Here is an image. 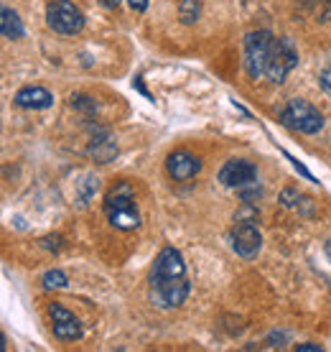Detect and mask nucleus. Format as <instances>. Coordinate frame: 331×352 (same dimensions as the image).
<instances>
[{
	"mask_svg": "<svg viewBox=\"0 0 331 352\" xmlns=\"http://www.w3.org/2000/svg\"><path fill=\"white\" fill-rule=\"evenodd\" d=\"M189 291H192V283H189V271H186L183 256L176 248H163L150 268V304L158 309H176L186 301Z\"/></svg>",
	"mask_w": 331,
	"mask_h": 352,
	"instance_id": "obj_1",
	"label": "nucleus"
},
{
	"mask_svg": "<svg viewBox=\"0 0 331 352\" xmlns=\"http://www.w3.org/2000/svg\"><path fill=\"white\" fill-rule=\"evenodd\" d=\"M105 214L110 225L117 230H138L140 228V212L135 204V192L130 184H117L105 199Z\"/></svg>",
	"mask_w": 331,
	"mask_h": 352,
	"instance_id": "obj_2",
	"label": "nucleus"
},
{
	"mask_svg": "<svg viewBox=\"0 0 331 352\" xmlns=\"http://www.w3.org/2000/svg\"><path fill=\"white\" fill-rule=\"evenodd\" d=\"M280 123L286 125V128H290V131L304 133V135H316L323 128V115L308 100L293 97L280 110Z\"/></svg>",
	"mask_w": 331,
	"mask_h": 352,
	"instance_id": "obj_3",
	"label": "nucleus"
},
{
	"mask_svg": "<svg viewBox=\"0 0 331 352\" xmlns=\"http://www.w3.org/2000/svg\"><path fill=\"white\" fill-rule=\"evenodd\" d=\"M275 36L271 31H253L244 36L242 46V64L250 80H265V69H268V56H271V46Z\"/></svg>",
	"mask_w": 331,
	"mask_h": 352,
	"instance_id": "obj_4",
	"label": "nucleus"
},
{
	"mask_svg": "<svg viewBox=\"0 0 331 352\" xmlns=\"http://www.w3.org/2000/svg\"><path fill=\"white\" fill-rule=\"evenodd\" d=\"M298 67V49L288 36H275L271 46V56H268V69H265V80L273 85H283L286 77Z\"/></svg>",
	"mask_w": 331,
	"mask_h": 352,
	"instance_id": "obj_5",
	"label": "nucleus"
},
{
	"mask_svg": "<svg viewBox=\"0 0 331 352\" xmlns=\"http://www.w3.org/2000/svg\"><path fill=\"white\" fill-rule=\"evenodd\" d=\"M46 23L61 36H74L84 28V13L71 0H52L46 6Z\"/></svg>",
	"mask_w": 331,
	"mask_h": 352,
	"instance_id": "obj_6",
	"label": "nucleus"
},
{
	"mask_svg": "<svg viewBox=\"0 0 331 352\" xmlns=\"http://www.w3.org/2000/svg\"><path fill=\"white\" fill-rule=\"evenodd\" d=\"M255 222L258 220H235V228L229 232L232 250H235L240 258H244V261L258 258V253H260V248H262V235Z\"/></svg>",
	"mask_w": 331,
	"mask_h": 352,
	"instance_id": "obj_7",
	"label": "nucleus"
},
{
	"mask_svg": "<svg viewBox=\"0 0 331 352\" xmlns=\"http://www.w3.org/2000/svg\"><path fill=\"white\" fill-rule=\"evenodd\" d=\"M258 179V168L244 159H229L225 166L219 168V182L229 189H242L250 186Z\"/></svg>",
	"mask_w": 331,
	"mask_h": 352,
	"instance_id": "obj_8",
	"label": "nucleus"
},
{
	"mask_svg": "<svg viewBox=\"0 0 331 352\" xmlns=\"http://www.w3.org/2000/svg\"><path fill=\"white\" fill-rule=\"evenodd\" d=\"M166 171L176 182H189L201 171L199 156H194L189 151H174L168 159H166Z\"/></svg>",
	"mask_w": 331,
	"mask_h": 352,
	"instance_id": "obj_9",
	"label": "nucleus"
},
{
	"mask_svg": "<svg viewBox=\"0 0 331 352\" xmlns=\"http://www.w3.org/2000/svg\"><path fill=\"white\" fill-rule=\"evenodd\" d=\"M49 314H52V322H54V335L59 337V340H79L82 337V324H79V319L71 314L69 309H64L61 304H52L49 307Z\"/></svg>",
	"mask_w": 331,
	"mask_h": 352,
	"instance_id": "obj_10",
	"label": "nucleus"
},
{
	"mask_svg": "<svg viewBox=\"0 0 331 352\" xmlns=\"http://www.w3.org/2000/svg\"><path fill=\"white\" fill-rule=\"evenodd\" d=\"M89 156L97 161V164H110V161L117 156V143L107 131L102 128H95L92 133V141H89Z\"/></svg>",
	"mask_w": 331,
	"mask_h": 352,
	"instance_id": "obj_11",
	"label": "nucleus"
},
{
	"mask_svg": "<svg viewBox=\"0 0 331 352\" xmlns=\"http://www.w3.org/2000/svg\"><path fill=\"white\" fill-rule=\"evenodd\" d=\"M16 105L26 110H46L54 105V95L44 87H23L16 92Z\"/></svg>",
	"mask_w": 331,
	"mask_h": 352,
	"instance_id": "obj_12",
	"label": "nucleus"
},
{
	"mask_svg": "<svg viewBox=\"0 0 331 352\" xmlns=\"http://www.w3.org/2000/svg\"><path fill=\"white\" fill-rule=\"evenodd\" d=\"M0 31H3V36H5V38H10V41H16V38H23V34H26V28H23V21H21L16 10L8 8V6L0 10Z\"/></svg>",
	"mask_w": 331,
	"mask_h": 352,
	"instance_id": "obj_13",
	"label": "nucleus"
},
{
	"mask_svg": "<svg viewBox=\"0 0 331 352\" xmlns=\"http://www.w3.org/2000/svg\"><path fill=\"white\" fill-rule=\"evenodd\" d=\"M201 16V0H181L179 3V18H181V23L186 26H192L196 23Z\"/></svg>",
	"mask_w": 331,
	"mask_h": 352,
	"instance_id": "obj_14",
	"label": "nucleus"
},
{
	"mask_svg": "<svg viewBox=\"0 0 331 352\" xmlns=\"http://www.w3.org/2000/svg\"><path fill=\"white\" fill-rule=\"evenodd\" d=\"M97 189H100V179H97V176H84V179L77 184V192H79V199H82V204H87Z\"/></svg>",
	"mask_w": 331,
	"mask_h": 352,
	"instance_id": "obj_15",
	"label": "nucleus"
},
{
	"mask_svg": "<svg viewBox=\"0 0 331 352\" xmlns=\"http://www.w3.org/2000/svg\"><path fill=\"white\" fill-rule=\"evenodd\" d=\"M41 283H44V289H64V286L69 283V278H67V273H64V271H59V268H52V271L44 273Z\"/></svg>",
	"mask_w": 331,
	"mask_h": 352,
	"instance_id": "obj_16",
	"label": "nucleus"
},
{
	"mask_svg": "<svg viewBox=\"0 0 331 352\" xmlns=\"http://www.w3.org/2000/svg\"><path fill=\"white\" fill-rule=\"evenodd\" d=\"M71 107H77V110H82V113H95L97 105L92 97H84V95H77L71 97Z\"/></svg>",
	"mask_w": 331,
	"mask_h": 352,
	"instance_id": "obj_17",
	"label": "nucleus"
},
{
	"mask_svg": "<svg viewBox=\"0 0 331 352\" xmlns=\"http://www.w3.org/2000/svg\"><path fill=\"white\" fill-rule=\"evenodd\" d=\"M319 82H321V89H323V92H326V95L331 97V62L321 69V74H319Z\"/></svg>",
	"mask_w": 331,
	"mask_h": 352,
	"instance_id": "obj_18",
	"label": "nucleus"
},
{
	"mask_svg": "<svg viewBox=\"0 0 331 352\" xmlns=\"http://www.w3.org/2000/svg\"><path fill=\"white\" fill-rule=\"evenodd\" d=\"M128 6H130L135 13H146V10H148V0H128Z\"/></svg>",
	"mask_w": 331,
	"mask_h": 352,
	"instance_id": "obj_19",
	"label": "nucleus"
},
{
	"mask_svg": "<svg viewBox=\"0 0 331 352\" xmlns=\"http://www.w3.org/2000/svg\"><path fill=\"white\" fill-rule=\"evenodd\" d=\"M296 352H321V344H314V342L296 344Z\"/></svg>",
	"mask_w": 331,
	"mask_h": 352,
	"instance_id": "obj_20",
	"label": "nucleus"
},
{
	"mask_svg": "<svg viewBox=\"0 0 331 352\" xmlns=\"http://www.w3.org/2000/svg\"><path fill=\"white\" fill-rule=\"evenodd\" d=\"M133 87L138 89L140 95H146V97H148V100H150V92H148V89H146V85H143V80H140V77H135V80H133Z\"/></svg>",
	"mask_w": 331,
	"mask_h": 352,
	"instance_id": "obj_21",
	"label": "nucleus"
},
{
	"mask_svg": "<svg viewBox=\"0 0 331 352\" xmlns=\"http://www.w3.org/2000/svg\"><path fill=\"white\" fill-rule=\"evenodd\" d=\"M59 243H61V238H46L44 240V248H49V250H59Z\"/></svg>",
	"mask_w": 331,
	"mask_h": 352,
	"instance_id": "obj_22",
	"label": "nucleus"
},
{
	"mask_svg": "<svg viewBox=\"0 0 331 352\" xmlns=\"http://www.w3.org/2000/svg\"><path fill=\"white\" fill-rule=\"evenodd\" d=\"M100 3H102L105 8H110V10H115L117 6H120V0H100Z\"/></svg>",
	"mask_w": 331,
	"mask_h": 352,
	"instance_id": "obj_23",
	"label": "nucleus"
},
{
	"mask_svg": "<svg viewBox=\"0 0 331 352\" xmlns=\"http://www.w3.org/2000/svg\"><path fill=\"white\" fill-rule=\"evenodd\" d=\"M326 258H329V261H331V240H329V243H326Z\"/></svg>",
	"mask_w": 331,
	"mask_h": 352,
	"instance_id": "obj_24",
	"label": "nucleus"
}]
</instances>
